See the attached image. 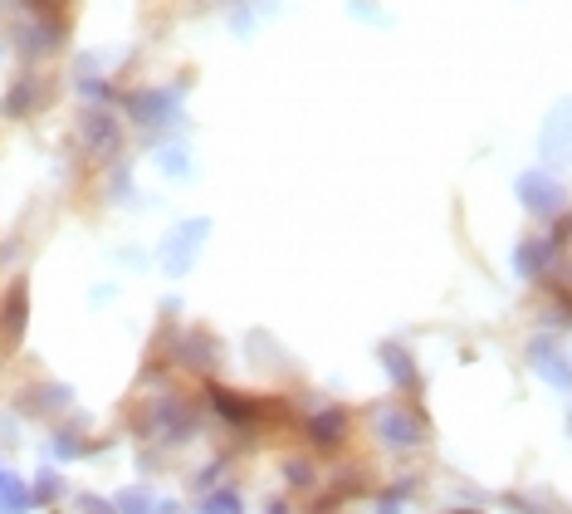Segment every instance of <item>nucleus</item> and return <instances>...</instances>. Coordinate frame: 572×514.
Here are the masks:
<instances>
[{"mask_svg":"<svg viewBox=\"0 0 572 514\" xmlns=\"http://www.w3.org/2000/svg\"><path fill=\"white\" fill-rule=\"evenodd\" d=\"M206 514H245V510H240V495L235 490H220V495L206 500Z\"/></svg>","mask_w":572,"mask_h":514,"instance_id":"11","label":"nucleus"},{"mask_svg":"<svg viewBox=\"0 0 572 514\" xmlns=\"http://www.w3.org/2000/svg\"><path fill=\"white\" fill-rule=\"evenodd\" d=\"M553 299H558V304H553V314H558L563 324H572V294H568V289H553Z\"/></svg>","mask_w":572,"mask_h":514,"instance_id":"13","label":"nucleus"},{"mask_svg":"<svg viewBox=\"0 0 572 514\" xmlns=\"http://www.w3.org/2000/svg\"><path fill=\"white\" fill-rule=\"evenodd\" d=\"M528 363H533V373L548 377L553 387H572V358L563 353L558 338H528Z\"/></svg>","mask_w":572,"mask_h":514,"instance_id":"4","label":"nucleus"},{"mask_svg":"<svg viewBox=\"0 0 572 514\" xmlns=\"http://www.w3.org/2000/svg\"><path fill=\"white\" fill-rule=\"evenodd\" d=\"M553 255H558L553 235H543V240H524V245H519V275H543Z\"/></svg>","mask_w":572,"mask_h":514,"instance_id":"9","label":"nucleus"},{"mask_svg":"<svg viewBox=\"0 0 572 514\" xmlns=\"http://www.w3.org/2000/svg\"><path fill=\"white\" fill-rule=\"evenodd\" d=\"M568 270H572V260H568Z\"/></svg>","mask_w":572,"mask_h":514,"instance_id":"15","label":"nucleus"},{"mask_svg":"<svg viewBox=\"0 0 572 514\" xmlns=\"http://www.w3.org/2000/svg\"><path fill=\"white\" fill-rule=\"evenodd\" d=\"M514 191H519V206H524L528 216H538V221L563 211V182H553L548 172H524Z\"/></svg>","mask_w":572,"mask_h":514,"instance_id":"3","label":"nucleus"},{"mask_svg":"<svg viewBox=\"0 0 572 514\" xmlns=\"http://www.w3.org/2000/svg\"><path fill=\"white\" fill-rule=\"evenodd\" d=\"M206 235H211V221H186L181 231H172L167 245H162V270L167 275H186L196 265V250L206 245Z\"/></svg>","mask_w":572,"mask_h":514,"instance_id":"2","label":"nucleus"},{"mask_svg":"<svg viewBox=\"0 0 572 514\" xmlns=\"http://www.w3.org/2000/svg\"><path fill=\"white\" fill-rule=\"evenodd\" d=\"M211 402L220 407V417L235 421V426L260 421V402H255V397H240V392H230V387H211Z\"/></svg>","mask_w":572,"mask_h":514,"instance_id":"8","label":"nucleus"},{"mask_svg":"<svg viewBox=\"0 0 572 514\" xmlns=\"http://www.w3.org/2000/svg\"><path fill=\"white\" fill-rule=\"evenodd\" d=\"M543 157L548 162H568L572 157V103H563L548 118V128H543Z\"/></svg>","mask_w":572,"mask_h":514,"instance_id":"5","label":"nucleus"},{"mask_svg":"<svg viewBox=\"0 0 572 514\" xmlns=\"http://www.w3.org/2000/svg\"><path fill=\"white\" fill-rule=\"evenodd\" d=\"M568 431H572V421H568Z\"/></svg>","mask_w":572,"mask_h":514,"instance_id":"14","label":"nucleus"},{"mask_svg":"<svg viewBox=\"0 0 572 514\" xmlns=\"http://www.w3.org/2000/svg\"><path fill=\"white\" fill-rule=\"evenodd\" d=\"M132 113H137L142 123H162V118H167L172 108H167L162 98H137V103H132Z\"/></svg>","mask_w":572,"mask_h":514,"instance_id":"10","label":"nucleus"},{"mask_svg":"<svg viewBox=\"0 0 572 514\" xmlns=\"http://www.w3.org/2000/svg\"><path fill=\"white\" fill-rule=\"evenodd\" d=\"M372 426H377V436H382L392 451H416V446L426 441V417L411 412V407H382V412L372 417Z\"/></svg>","mask_w":572,"mask_h":514,"instance_id":"1","label":"nucleus"},{"mask_svg":"<svg viewBox=\"0 0 572 514\" xmlns=\"http://www.w3.org/2000/svg\"><path fill=\"white\" fill-rule=\"evenodd\" d=\"M406 490H411V485H396V490H387V500L377 505V514H396V510H401V500H406Z\"/></svg>","mask_w":572,"mask_h":514,"instance_id":"12","label":"nucleus"},{"mask_svg":"<svg viewBox=\"0 0 572 514\" xmlns=\"http://www.w3.org/2000/svg\"><path fill=\"white\" fill-rule=\"evenodd\" d=\"M377 358L387 363V373H392V382L401 387V392H416V387H421V368H416V358H411L401 343H382Z\"/></svg>","mask_w":572,"mask_h":514,"instance_id":"6","label":"nucleus"},{"mask_svg":"<svg viewBox=\"0 0 572 514\" xmlns=\"http://www.w3.org/2000/svg\"><path fill=\"white\" fill-rule=\"evenodd\" d=\"M308 441L313 446H338L343 436H348V412L343 407H328V412H313V417L304 421Z\"/></svg>","mask_w":572,"mask_h":514,"instance_id":"7","label":"nucleus"}]
</instances>
